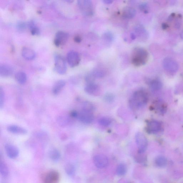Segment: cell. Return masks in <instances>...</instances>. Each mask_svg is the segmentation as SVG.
<instances>
[{"mask_svg": "<svg viewBox=\"0 0 183 183\" xmlns=\"http://www.w3.org/2000/svg\"><path fill=\"white\" fill-rule=\"evenodd\" d=\"M135 140L138 147V153H144L148 146L147 138L144 134L140 132H138L136 134Z\"/></svg>", "mask_w": 183, "mask_h": 183, "instance_id": "obj_6", "label": "cell"}, {"mask_svg": "<svg viewBox=\"0 0 183 183\" xmlns=\"http://www.w3.org/2000/svg\"><path fill=\"white\" fill-rule=\"evenodd\" d=\"M106 72L103 69H94L89 75L94 79L95 78L103 77L106 75Z\"/></svg>", "mask_w": 183, "mask_h": 183, "instance_id": "obj_24", "label": "cell"}, {"mask_svg": "<svg viewBox=\"0 0 183 183\" xmlns=\"http://www.w3.org/2000/svg\"><path fill=\"white\" fill-rule=\"evenodd\" d=\"M135 34L136 37H137L139 39L142 41L147 40L149 37V34L142 25H136L134 28Z\"/></svg>", "mask_w": 183, "mask_h": 183, "instance_id": "obj_14", "label": "cell"}, {"mask_svg": "<svg viewBox=\"0 0 183 183\" xmlns=\"http://www.w3.org/2000/svg\"><path fill=\"white\" fill-rule=\"evenodd\" d=\"M5 149L7 155L9 158L14 159L17 158L19 155V150L17 147L13 145L7 144Z\"/></svg>", "mask_w": 183, "mask_h": 183, "instance_id": "obj_15", "label": "cell"}, {"mask_svg": "<svg viewBox=\"0 0 183 183\" xmlns=\"http://www.w3.org/2000/svg\"><path fill=\"white\" fill-rule=\"evenodd\" d=\"M77 119L85 124H90L93 121L94 115L92 111L82 109L79 113Z\"/></svg>", "mask_w": 183, "mask_h": 183, "instance_id": "obj_7", "label": "cell"}, {"mask_svg": "<svg viewBox=\"0 0 183 183\" xmlns=\"http://www.w3.org/2000/svg\"><path fill=\"white\" fill-rule=\"evenodd\" d=\"M150 87L153 90H158L162 87V83L158 80H155L150 81Z\"/></svg>", "mask_w": 183, "mask_h": 183, "instance_id": "obj_28", "label": "cell"}, {"mask_svg": "<svg viewBox=\"0 0 183 183\" xmlns=\"http://www.w3.org/2000/svg\"><path fill=\"white\" fill-rule=\"evenodd\" d=\"M79 8L82 14L86 16H91L94 15L93 5L90 0H79L77 1Z\"/></svg>", "mask_w": 183, "mask_h": 183, "instance_id": "obj_3", "label": "cell"}, {"mask_svg": "<svg viewBox=\"0 0 183 183\" xmlns=\"http://www.w3.org/2000/svg\"><path fill=\"white\" fill-rule=\"evenodd\" d=\"M140 10L145 13H147L149 10V6L146 3H143L140 4L139 6Z\"/></svg>", "mask_w": 183, "mask_h": 183, "instance_id": "obj_37", "label": "cell"}, {"mask_svg": "<svg viewBox=\"0 0 183 183\" xmlns=\"http://www.w3.org/2000/svg\"><path fill=\"white\" fill-rule=\"evenodd\" d=\"M83 109L93 112L94 109V106L89 102H85L83 104Z\"/></svg>", "mask_w": 183, "mask_h": 183, "instance_id": "obj_32", "label": "cell"}, {"mask_svg": "<svg viewBox=\"0 0 183 183\" xmlns=\"http://www.w3.org/2000/svg\"><path fill=\"white\" fill-rule=\"evenodd\" d=\"M66 85V82L64 80H60L55 83L52 89L53 94L54 95H57L61 91Z\"/></svg>", "mask_w": 183, "mask_h": 183, "instance_id": "obj_20", "label": "cell"}, {"mask_svg": "<svg viewBox=\"0 0 183 183\" xmlns=\"http://www.w3.org/2000/svg\"><path fill=\"white\" fill-rule=\"evenodd\" d=\"M94 165L97 168H103L107 167L109 164V159L105 155L98 154L95 155L93 159Z\"/></svg>", "mask_w": 183, "mask_h": 183, "instance_id": "obj_9", "label": "cell"}, {"mask_svg": "<svg viewBox=\"0 0 183 183\" xmlns=\"http://www.w3.org/2000/svg\"><path fill=\"white\" fill-rule=\"evenodd\" d=\"M85 92L90 95L98 96L101 92V89L98 85L93 82L88 83L85 88Z\"/></svg>", "mask_w": 183, "mask_h": 183, "instance_id": "obj_13", "label": "cell"}, {"mask_svg": "<svg viewBox=\"0 0 183 183\" xmlns=\"http://www.w3.org/2000/svg\"><path fill=\"white\" fill-rule=\"evenodd\" d=\"M102 38L106 42L110 43L114 40V36L112 32L107 31L103 35Z\"/></svg>", "mask_w": 183, "mask_h": 183, "instance_id": "obj_29", "label": "cell"}, {"mask_svg": "<svg viewBox=\"0 0 183 183\" xmlns=\"http://www.w3.org/2000/svg\"><path fill=\"white\" fill-rule=\"evenodd\" d=\"M17 27L18 30L20 31H22L26 28L27 27H28V25L24 22L20 21L17 23Z\"/></svg>", "mask_w": 183, "mask_h": 183, "instance_id": "obj_36", "label": "cell"}, {"mask_svg": "<svg viewBox=\"0 0 183 183\" xmlns=\"http://www.w3.org/2000/svg\"><path fill=\"white\" fill-rule=\"evenodd\" d=\"M136 15L135 9L129 7H125L123 10L122 16L125 19H131Z\"/></svg>", "mask_w": 183, "mask_h": 183, "instance_id": "obj_17", "label": "cell"}, {"mask_svg": "<svg viewBox=\"0 0 183 183\" xmlns=\"http://www.w3.org/2000/svg\"><path fill=\"white\" fill-rule=\"evenodd\" d=\"M59 172L56 170H51L46 174L44 178L43 183H59Z\"/></svg>", "mask_w": 183, "mask_h": 183, "instance_id": "obj_10", "label": "cell"}, {"mask_svg": "<svg viewBox=\"0 0 183 183\" xmlns=\"http://www.w3.org/2000/svg\"><path fill=\"white\" fill-rule=\"evenodd\" d=\"M168 27V25L167 24H165V23H164V24L162 25V28H163L164 29H167Z\"/></svg>", "mask_w": 183, "mask_h": 183, "instance_id": "obj_44", "label": "cell"}, {"mask_svg": "<svg viewBox=\"0 0 183 183\" xmlns=\"http://www.w3.org/2000/svg\"><path fill=\"white\" fill-rule=\"evenodd\" d=\"M148 101L147 94L142 90L135 91L129 101V105L133 110H138L146 105Z\"/></svg>", "mask_w": 183, "mask_h": 183, "instance_id": "obj_1", "label": "cell"}, {"mask_svg": "<svg viewBox=\"0 0 183 183\" xmlns=\"http://www.w3.org/2000/svg\"><path fill=\"white\" fill-rule=\"evenodd\" d=\"M5 99V94L4 90L2 87H0V108H3Z\"/></svg>", "mask_w": 183, "mask_h": 183, "instance_id": "obj_34", "label": "cell"}, {"mask_svg": "<svg viewBox=\"0 0 183 183\" xmlns=\"http://www.w3.org/2000/svg\"><path fill=\"white\" fill-rule=\"evenodd\" d=\"M13 68L11 66L7 64L0 65V76L1 77H7L13 75Z\"/></svg>", "mask_w": 183, "mask_h": 183, "instance_id": "obj_16", "label": "cell"}, {"mask_svg": "<svg viewBox=\"0 0 183 183\" xmlns=\"http://www.w3.org/2000/svg\"><path fill=\"white\" fill-rule=\"evenodd\" d=\"M162 129L160 123L156 120H152L148 123L146 130L150 133H156L160 132Z\"/></svg>", "mask_w": 183, "mask_h": 183, "instance_id": "obj_12", "label": "cell"}, {"mask_svg": "<svg viewBox=\"0 0 183 183\" xmlns=\"http://www.w3.org/2000/svg\"><path fill=\"white\" fill-rule=\"evenodd\" d=\"M182 24V17L181 15H178L176 18L175 22V26L176 28H180Z\"/></svg>", "mask_w": 183, "mask_h": 183, "instance_id": "obj_35", "label": "cell"}, {"mask_svg": "<svg viewBox=\"0 0 183 183\" xmlns=\"http://www.w3.org/2000/svg\"><path fill=\"white\" fill-rule=\"evenodd\" d=\"M105 99L106 101L110 102H112L114 99V96L111 94H107L105 97Z\"/></svg>", "mask_w": 183, "mask_h": 183, "instance_id": "obj_38", "label": "cell"}, {"mask_svg": "<svg viewBox=\"0 0 183 183\" xmlns=\"http://www.w3.org/2000/svg\"><path fill=\"white\" fill-rule=\"evenodd\" d=\"M55 70L60 75H64L66 72L67 66L65 59L61 55L56 54L54 56Z\"/></svg>", "mask_w": 183, "mask_h": 183, "instance_id": "obj_4", "label": "cell"}, {"mask_svg": "<svg viewBox=\"0 0 183 183\" xmlns=\"http://www.w3.org/2000/svg\"><path fill=\"white\" fill-rule=\"evenodd\" d=\"M67 60L69 66L71 68H74L79 64L81 58L78 52L72 50L69 52L67 54Z\"/></svg>", "mask_w": 183, "mask_h": 183, "instance_id": "obj_8", "label": "cell"}, {"mask_svg": "<svg viewBox=\"0 0 183 183\" xmlns=\"http://www.w3.org/2000/svg\"><path fill=\"white\" fill-rule=\"evenodd\" d=\"M22 54L23 57L27 60H33L36 56V54L34 51L27 47L22 48Z\"/></svg>", "mask_w": 183, "mask_h": 183, "instance_id": "obj_18", "label": "cell"}, {"mask_svg": "<svg viewBox=\"0 0 183 183\" xmlns=\"http://www.w3.org/2000/svg\"><path fill=\"white\" fill-rule=\"evenodd\" d=\"M130 37L132 40H135L136 38V34L133 33H132L131 34Z\"/></svg>", "mask_w": 183, "mask_h": 183, "instance_id": "obj_43", "label": "cell"}, {"mask_svg": "<svg viewBox=\"0 0 183 183\" xmlns=\"http://www.w3.org/2000/svg\"><path fill=\"white\" fill-rule=\"evenodd\" d=\"M167 159L163 156H159L155 159V163L156 165L160 168L165 167L167 164Z\"/></svg>", "mask_w": 183, "mask_h": 183, "instance_id": "obj_25", "label": "cell"}, {"mask_svg": "<svg viewBox=\"0 0 183 183\" xmlns=\"http://www.w3.org/2000/svg\"><path fill=\"white\" fill-rule=\"evenodd\" d=\"M163 66L164 70L171 74L176 73L178 69V65L176 61L170 57H166L164 59Z\"/></svg>", "mask_w": 183, "mask_h": 183, "instance_id": "obj_5", "label": "cell"}, {"mask_svg": "<svg viewBox=\"0 0 183 183\" xmlns=\"http://www.w3.org/2000/svg\"><path fill=\"white\" fill-rule=\"evenodd\" d=\"M61 153L59 150L53 149L50 150L49 156L52 161L56 162L59 160L61 157Z\"/></svg>", "mask_w": 183, "mask_h": 183, "instance_id": "obj_23", "label": "cell"}, {"mask_svg": "<svg viewBox=\"0 0 183 183\" xmlns=\"http://www.w3.org/2000/svg\"><path fill=\"white\" fill-rule=\"evenodd\" d=\"M28 27L31 34L33 35H38L40 33V31L38 28L37 26L33 20H31L27 24Z\"/></svg>", "mask_w": 183, "mask_h": 183, "instance_id": "obj_22", "label": "cell"}, {"mask_svg": "<svg viewBox=\"0 0 183 183\" xmlns=\"http://www.w3.org/2000/svg\"><path fill=\"white\" fill-rule=\"evenodd\" d=\"M149 59V53L144 48L137 47L132 53L131 62L133 65L139 67L144 65Z\"/></svg>", "mask_w": 183, "mask_h": 183, "instance_id": "obj_2", "label": "cell"}, {"mask_svg": "<svg viewBox=\"0 0 183 183\" xmlns=\"http://www.w3.org/2000/svg\"><path fill=\"white\" fill-rule=\"evenodd\" d=\"M65 172L69 176H72L75 174V168L72 164L68 163L67 164L65 168Z\"/></svg>", "mask_w": 183, "mask_h": 183, "instance_id": "obj_30", "label": "cell"}, {"mask_svg": "<svg viewBox=\"0 0 183 183\" xmlns=\"http://www.w3.org/2000/svg\"><path fill=\"white\" fill-rule=\"evenodd\" d=\"M98 123L101 126L103 127L109 126L112 121L110 118L107 117H103L98 120Z\"/></svg>", "mask_w": 183, "mask_h": 183, "instance_id": "obj_31", "label": "cell"}, {"mask_svg": "<svg viewBox=\"0 0 183 183\" xmlns=\"http://www.w3.org/2000/svg\"><path fill=\"white\" fill-rule=\"evenodd\" d=\"M7 130L11 133L17 135H24L27 133V131L26 129L16 125L9 126L7 128Z\"/></svg>", "mask_w": 183, "mask_h": 183, "instance_id": "obj_19", "label": "cell"}, {"mask_svg": "<svg viewBox=\"0 0 183 183\" xmlns=\"http://www.w3.org/2000/svg\"><path fill=\"white\" fill-rule=\"evenodd\" d=\"M78 112L76 111H71L70 113V116L72 118H77Z\"/></svg>", "mask_w": 183, "mask_h": 183, "instance_id": "obj_39", "label": "cell"}, {"mask_svg": "<svg viewBox=\"0 0 183 183\" xmlns=\"http://www.w3.org/2000/svg\"><path fill=\"white\" fill-rule=\"evenodd\" d=\"M143 154H139L136 157V161L139 163H144L146 161V157L143 155Z\"/></svg>", "mask_w": 183, "mask_h": 183, "instance_id": "obj_33", "label": "cell"}, {"mask_svg": "<svg viewBox=\"0 0 183 183\" xmlns=\"http://www.w3.org/2000/svg\"><path fill=\"white\" fill-rule=\"evenodd\" d=\"M127 171V168L125 164L120 163L117 166L116 170L117 175L119 176H123L126 174Z\"/></svg>", "mask_w": 183, "mask_h": 183, "instance_id": "obj_26", "label": "cell"}, {"mask_svg": "<svg viewBox=\"0 0 183 183\" xmlns=\"http://www.w3.org/2000/svg\"><path fill=\"white\" fill-rule=\"evenodd\" d=\"M180 37L182 39H183V29L182 30V31L181 32V33Z\"/></svg>", "mask_w": 183, "mask_h": 183, "instance_id": "obj_45", "label": "cell"}, {"mask_svg": "<svg viewBox=\"0 0 183 183\" xmlns=\"http://www.w3.org/2000/svg\"><path fill=\"white\" fill-rule=\"evenodd\" d=\"M0 173L2 176L6 177L8 175L9 170L8 167L3 162H0Z\"/></svg>", "mask_w": 183, "mask_h": 183, "instance_id": "obj_27", "label": "cell"}, {"mask_svg": "<svg viewBox=\"0 0 183 183\" xmlns=\"http://www.w3.org/2000/svg\"><path fill=\"white\" fill-rule=\"evenodd\" d=\"M69 38V35L67 32L63 31H58L55 34L54 43L57 47L63 45L65 44Z\"/></svg>", "mask_w": 183, "mask_h": 183, "instance_id": "obj_11", "label": "cell"}, {"mask_svg": "<svg viewBox=\"0 0 183 183\" xmlns=\"http://www.w3.org/2000/svg\"><path fill=\"white\" fill-rule=\"evenodd\" d=\"M103 2L106 4H110L112 3L113 1L112 0H104Z\"/></svg>", "mask_w": 183, "mask_h": 183, "instance_id": "obj_42", "label": "cell"}, {"mask_svg": "<svg viewBox=\"0 0 183 183\" xmlns=\"http://www.w3.org/2000/svg\"><path fill=\"white\" fill-rule=\"evenodd\" d=\"M74 41H75L76 43H79L81 42L82 41V39L79 36H76L74 38Z\"/></svg>", "mask_w": 183, "mask_h": 183, "instance_id": "obj_40", "label": "cell"}, {"mask_svg": "<svg viewBox=\"0 0 183 183\" xmlns=\"http://www.w3.org/2000/svg\"><path fill=\"white\" fill-rule=\"evenodd\" d=\"M15 78L17 81L20 84L24 85L27 80L26 74L22 72H19L15 74Z\"/></svg>", "mask_w": 183, "mask_h": 183, "instance_id": "obj_21", "label": "cell"}, {"mask_svg": "<svg viewBox=\"0 0 183 183\" xmlns=\"http://www.w3.org/2000/svg\"><path fill=\"white\" fill-rule=\"evenodd\" d=\"M175 14L173 13L171 14V15L169 16V17L168 18V20L169 21H171L174 18V17H175Z\"/></svg>", "mask_w": 183, "mask_h": 183, "instance_id": "obj_41", "label": "cell"}]
</instances>
